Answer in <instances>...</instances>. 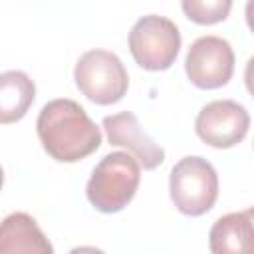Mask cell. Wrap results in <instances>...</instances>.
Instances as JSON below:
<instances>
[{"instance_id":"cell-1","label":"cell","mask_w":254,"mask_h":254,"mask_svg":"<svg viewBox=\"0 0 254 254\" xmlns=\"http://www.w3.org/2000/svg\"><path fill=\"white\" fill-rule=\"evenodd\" d=\"M44 151L60 163H77L101 145V131L85 109L67 97L48 101L36 119Z\"/></svg>"},{"instance_id":"cell-2","label":"cell","mask_w":254,"mask_h":254,"mask_svg":"<svg viewBox=\"0 0 254 254\" xmlns=\"http://www.w3.org/2000/svg\"><path fill=\"white\" fill-rule=\"evenodd\" d=\"M141 183L139 161L125 151H115L105 155L95 169L85 187L87 200L99 212L113 214L123 210L135 196Z\"/></svg>"},{"instance_id":"cell-3","label":"cell","mask_w":254,"mask_h":254,"mask_svg":"<svg viewBox=\"0 0 254 254\" xmlns=\"http://www.w3.org/2000/svg\"><path fill=\"white\" fill-rule=\"evenodd\" d=\"M169 192L179 212L202 216L218 198V175L206 159L198 155L183 157L171 169Z\"/></svg>"},{"instance_id":"cell-4","label":"cell","mask_w":254,"mask_h":254,"mask_svg":"<svg viewBox=\"0 0 254 254\" xmlns=\"http://www.w3.org/2000/svg\"><path fill=\"white\" fill-rule=\"evenodd\" d=\"M73 79L77 89L97 105H113L129 89V73L123 62L107 50L85 52L73 67Z\"/></svg>"},{"instance_id":"cell-5","label":"cell","mask_w":254,"mask_h":254,"mask_svg":"<svg viewBox=\"0 0 254 254\" xmlns=\"http://www.w3.org/2000/svg\"><path fill=\"white\" fill-rule=\"evenodd\" d=\"M181 50V32L165 16L149 14L139 18L129 32V52L139 67L147 71L169 69Z\"/></svg>"},{"instance_id":"cell-6","label":"cell","mask_w":254,"mask_h":254,"mask_svg":"<svg viewBox=\"0 0 254 254\" xmlns=\"http://www.w3.org/2000/svg\"><path fill=\"white\" fill-rule=\"evenodd\" d=\"M185 71L198 89H218L226 85L234 73L232 46L218 36L194 40L185 58Z\"/></svg>"},{"instance_id":"cell-7","label":"cell","mask_w":254,"mask_h":254,"mask_svg":"<svg viewBox=\"0 0 254 254\" xmlns=\"http://www.w3.org/2000/svg\"><path fill=\"white\" fill-rule=\"evenodd\" d=\"M250 129V115L244 105L232 99H216L206 103L194 121V131L202 143L214 149H230L238 145Z\"/></svg>"},{"instance_id":"cell-8","label":"cell","mask_w":254,"mask_h":254,"mask_svg":"<svg viewBox=\"0 0 254 254\" xmlns=\"http://www.w3.org/2000/svg\"><path fill=\"white\" fill-rule=\"evenodd\" d=\"M101 125L105 129L107 141L115 147H125L127 153H131L143 169L153 171L165 161V149L143 131L135 113L121 111L107 115L103 117Z\"/></svg>"},{"instance_id":"cell-9","label":"cell","mask_w":254,"mask_h":254,"mask_svg":"<svg viewBox=\"0 0 254 254\" xmlns=\"http://www.w3.org/2000/svg\"><path fill=\"white\" fill-rule=\"evenodd\" d=\"M210 254H254V206L220 216L208 232Z\"/></svg>"},{"instance_id":"cell-10","label":"cell","mask_w":254,"mask_h":254,"mask_svg":"<svg viewBox=\"0 0 254 254\" xmlns=\"http://www.w3.org/2000/svg\"><path fill=\"white\" fill-rule=\"evenodd\" d=\"M0 254H54L36 218L26 212H12L0 226Z\"/></svg>"},{"instance_id":"cell-11","label":"cell","mask_w":254,"mask_h":254,"mask_svg":"<svg viewBox=\"0 0 254 254\" xmlns=\"http://www.w3.org/2000/svg\"><path fill=\"white\" fill-rule=\"evenodd\" d=\"M36 97V85L28 73L20 69H10L0 75V123L20 121Z\"/></svg>"},{"instance_id":"cell-12","label":"cell","mask_w":254,"mask_h":254,"mask_svg":"<svg viewBox=\"0 0 254 254\" xmlns=\"http://www.w3.org/2000/svg\"><path fill=\"white\" fill-rule=\"evenodd\" d=\"M181 8L190 22L200 26H210L228 18L232 10V2L230 0H183Z\"/></svg>"},{"instance_id":"cell-13","label":"cell","mask_w":254,"mask_h":254,"mask_svg":"<svg viewBox=\"0 0 254 254\" xmlns=\"http://www.w3.org/2000/svg\"><path fill=\"white\" fill-rule=\"evenodd\" d=\"M244 83H246L248 93L254 97V56L246 62V67H244Z\"/></svg>"},{"instance_id":"cell-14","label":"cell","mask_w":254,"mask_h":254,"mask_svg":"<svg viewBox=\"0 0 254 254\" xmlns=\"http://www.w3.org/2000/svg\"><path fill=\"white\" fill-rule=\"evenodd\" d=\"M244 16H246V24H248L250 32L254 34V0L246 2V8H244Z\"/></svg>"},{"instance_id":"cell-15","label":"cell","mask_w":254,"mask_h":254,"mask_svg":"<svg viewBox=\"0 0 254 254\" xmlns=\"http://www.w3.org/2000/svg\"><path fill=\"white\" fill-rule=\"evenodd\" d=\"M67 254H105V252L99 250V248H95V246H75Z\"/></svg>"}]
</instances>
